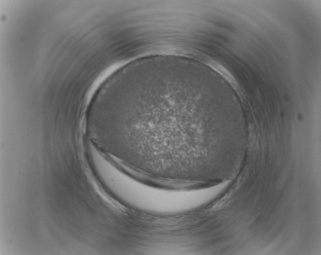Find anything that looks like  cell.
I'll use <instances>...</instances> for the list:
<instances>
[{"instance_id":"1","label":"cell","mask_w":321,"mask_h":255,"mask_svg":"<svg viewBox=\"0 0 321 255\" xmlns=\"http://www.w3.org/2000/svg\"><path fill=\"white\" fill-rule=\"evenodd\" d=\"M208 69L176 55L143 57L124 69L112 93L107 128L126 163L161 177H202L205 145L213 132Z\"/></svg>"}]
</instances>
